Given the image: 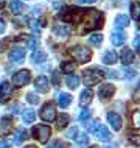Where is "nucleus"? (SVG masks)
Returning a JSON list of instances; mask_svg holds the SVG:
<instances>
[{"label":"nucleus","mask_w":140,"mask_h":148,"mask_svg":"<svg viewBox=\"0 0 140 148\" xmlns=\"http://www.w3.org/2000/svg\"><path fill=\"white\" fill-rule=\"evenodd\" d=\"M83 19H84V23H83V25H84V30H87V31L98 28V27L103 23V16H101V13H98L97 10L84 11Z\"/></svg>","instance_id":"1"},{"label":"nucleus","mask_w":140,"mask_h":148,"mask_svg":"<svg viewBox=\"0 0 140 148\" xmlns=\"http://www.w3.org/2000/svg\"><path fill=\"white\" fill-rule=\"evenodd\" d=\"M84 83H86V86H94L97 84V83H100V79L103 78V72L98 70V69H87L84 70Z\"/></svg>","instance_id":"2"},{"label":"nucleus","mask_w":140,"mask_h":148,"mask_svg":"<svg viewBox=\"0 0 140 148\" xmlns=\"http://www.w3.org/2000/svg\"><path fill=\"white\" fill-rule=\"evenodd\" d=\"M70 53H72V56L76 59L78 62H87V61L90 59V56H92L90 50L87 49V47H84V45H76V47H73Z\"/></svg>","instance_id":"3"},{"label":"nucleus","mask_w":140,"mask_h":148,"mask_svg":"<svg viewBox=\"0 0 140 148\" xmlns=\"http://www.w3.org/2000/svg\"><path fill=\"white\" fill-rule=\"evenodd\" d=\"M50 134H51V130H50V126H47V125H38V126H34V130H33V136L41 143H47V140L50 139Z\"/></svg>","instance_id":"4"},{"label":"nucleus","mask_w":140,"mask_h":148,"mask_svg":"<svg viewBox=\"0 0 140 148\" xmlns=\"http://www.w3.org/2000/svg\"><path fill=\"white\" fill-rule=\"evenodd\" d=\"M30 79H31V72L30 70H19L17 73H14V77H13V84L16 87H22V86H25L30 83Z\"/></svg>","instance_id":"5"},{"label":"nucleus","mask_w":140,"mask_h":148,"mask_svg":"<svg viewBox=\"0 0 140 148\" xmlns=\"http://www.w3.org/2000/svg\"><path fill=\"white\" fill-rule=\"evenodd\" d=\"M42 120H45V122H51V120H55L56 117V108L53 103H45V105L42 106L41 112H39Z\"/></svg>","instance_id":"6"},{"label":"nucleus","mask_w":140,"mask_h":148,"mask_svg":"<svg viewBox=\"0 0 140 148\" xmlns=\"http://www.w3.org/2000/svg\"><path fill=\"white\" fill-rule=\"evenodd\" d=\"M11 94H13V89H11V84L8 81H3L0 84V103H5L10 100Z\"/></svg>","instance_id":"7"},{"label":"nucleus","mask_w":140,"mask_h":148,"mask_svg":"<svg viewBox=\"0 0 140 148\" xmlns=\"http://www.w3.org/2000/svg\"><path fill=\"white\" fill-rule=\"evenodd\" d=\"M114 92H115V87L112 84H103L98 89V97H100V100H107L109 97L114 95Z\"/></svg>","instance_id":"8"},{"label":"nucleus","mask_w":140,"mask_h":148,"mask_svg":"<svg viewBox=\"0 0 140 148\" xmlns=\"http://www.w3.org/2000/svg\"><path fill=\"white\" fill-rule=\"evenodd\" d=\"M125 41H126V34L123 33L120 28H117L115 31H112V33H111V42H112V45H122Z\"/></svg>","instance_id":"9"},{"label":"nucleus","mask_w":140,"mask_h":148,"mask_svg":"<svg viewBox=\"0 0 140 148\" xmlns=\"http://www.w3.org/2000/svg\"><path fill=\"white\" fill-rule=\"evenodd\" d=\"M13 131V120L8 119V117H3L0 119V134L2 136H6Z\"/></svg>","instance_id":"10"},{"label":"nucleus","mask_w":140,"mask_h":148,"mask_svg":"<svg viewBox=\"0 0 140 148\" xmlns=\"http://www.w3.org/2000/svg\"><path fill=\"white\" fill-rule=\"evenodd\" d=\"M23 58H25V50L20 49V47H16L10 51V61L13 62H22Z\"/></svg>","instance_id":"11"},{"label":"nucleus","mask_w":140,"mask_h":148,"mask_svg":"<svg viewBox=\"0 0 140 148\" xmlns=\"http://www.w3.org/2000/svg\"><path fill=\"white\" fill-rule=\"evenodd\" d=\"M107 122L111 123L112 130H115V131H118L120 128H122V117H120L118 114H115V112L107 114Z\"/></svg>","instance_id":"12"},{"label":"nucleus","mask_w":140,"mask_h":148,"mask_svg":"<svg viewBox=\"0 0 140 148\" xmlns=\"http://www.w3.org/2000/svg\"><path fill=\"white\" fill-rule=\"evenodd\" d=\"M34 86H36V89H38L39 92L45 94V92L48 90V86H50L48 78H47V77H38V79L34 81Z\"/></svg>","instance_id":"13"},{"label":"nucleus","mask_w":140,"mask_h":148,"mask_svg":"<svg viewBox=\"0 0 140 148\" xmlns=\"http://www.w3.org/2000/svg\"><path fill=\"white\" fill-rule=\"evenodd\" d=\"M95 136L100 139V140H104V142H107L111 139V133H109V130H107L106 126H103L101 123H100V126L95 130Z\"/></svg>","instance_id":"14"},{"label":"nucleus","mask_w":140,"mask_h":148,"mask_svg":"<svg viewBox=\"0 0 140 148\" xmlns=\"http://www.w3.org/2000/svg\"><path fill=\"white\" fill-rule=\"evenodd\" d=\"M31 61H33L34 64H42L47 61V53L42 50H36L33 55H31Z\"/></svg>","instance_id":"15"},{"label":"nucleus","mask_w":140,"mask_h":148,"mask_svg":"<svg viewBox=\"0 0 140 148\" xmlns=\"http://www.w3.org/2000/svg\"><path fill=\"white\" fill-rule=\"evenodd\" d=\"M72 103V95L69 94H59L58 95V105L62 108V109H66V108H69Z\"/></svg>","instance_id":"16"},{"label":"nucleus","mask_w":140,"mask_h":148,"mask_svg":"<svg viewBox=\"0 0 140 148\" xmlns=\"http://www.w3.org/2000/svg\"><path fill=\"white\" fill-rule=\"evenodd\" d=\"M132 61H134V51L129 50V49L122 50V62L125 64V66H128V64H131Z\"/></svg>","instance_id":"17"},{"label":"nucleus","mask_w":140,"mask_h":148,"mask_svg":"<svg viewBox=\"0 0 140 148\" xmlns=\"http://www.w3.org/2000/svg\"><path fill=\"white\" fill-rule=\"evenodd\" d=\"M129 25V17L128 16H125V14H118L117 17H115V27L117 28H125V27H128Z\"/></svg>","instance_id":"18"},{"label":"nucleus","mask_w":140,"mask_h":148,"mask_svg":"<svg viewBox=\"0 0 140 148\" xmlns=\"http://www.w3.org/2000/svg\"><path fill=\"white\" fill-rule=\"evenodd\" d=\"M92 97H94L92 90H90V89H86V90L81 94V97H79V105H81V106H87V105L92 101Z\"/></svg>","instance_id":"19"},{"label":"nucleus","mask_w":140,"mask_h":148,"mask_svg":"<svg viewBox=\"0 0 140 148\" xmlns=\"http://www.w3.org/2000/svg\"><path fill=\"white\" fill-rule=\"evenodd\" d=\"M117 59H118V56H117V53H115V51H106L104 56H103V62L107 64V66H111V64L117 62Z\"/></svg>","instance_id":"20"},{"label":"nucleus","mask_w":140,"mask_h":148,"mask_svg":"<svg viewBox=\"0 0 140 148\" xmlns=\"http://www.w3.org/2000/svg\"><path fill=\"white\" fill-rule=\"evenodd\" d=\"M55 33L59 36V38H67V36L70 34V27L67 25H58L55 27Z\"/></svg>","instance_id":"21"},{"label":"nucleus","mask_w":140,"mask_h":148,"mask_svg":"<svg viewBox=\"0 0 140 148\" xmlns=\"http://www.w3.org/2000/svg\"><path fill=\"white\" fill-rule=\"evenodd\" d=\"M70 122V117L67 114H61L58 119H56V126L58 128H66Z\"/></svg>","instance_id":"22"},{"label":"nucleus","mask_w":140,"mask_h":148,"mask_svg":"<svg viewBox=\"0 0 140 148\" xmlns=\"http://www.w3.org/2000/svg\"><path fill=\"white\" fill-rule=\"evenodd\" d=\"M66 84L70 87V89H76V87L79 86V77H76V75H72V77H67L66 79Z\"/></svg>","instance_id":"23"},{"label":"nucleus","mask_w":140,"mask_h":148,"mask_svg":"<svg viewBox=\"0 0 140 148\" xmlns=\"http://www.w3.org/2000/svg\"><path fill=\"white\" fill-rule=\"evenodd\" d=\"M76 143H78L79 147L86 148L87 143H89V136H87L86 133H79V134H76Z\"/></svg>","instance_id":"24"},{"label":"nucleus","mask_w":140,"mask_h":148,"mask_svg":"<svg viewBox=\"0 0 140 148\" xmlns=\"http://www.w3.org/2000/svg\"><path fill=\"white\" fill-rule=\"evenodd\" d=\"M23 139H27V131L23 128H20V130H17V133L14 136V143L16 145H20L23 142Z\"/></svg>","instance_id":"25"},{"label":"nucleus","mask_w":140,"mask_h":148,"mask_svg":"<svg viewBox=\"0 0 140 148\" xmlns=\"http://www.w3.org/2000/svg\"><path fill=\"white\" fill-rule=\"evenodd\" d=\"M11 11H13L14 14H20L23 11V3L20 0H13V2H11Z\"/></svg>","instance_id":"26"},{"label":"nucleus","mask_w":140,"mask_h":148,"mask_svg":"<svg viewBox=\"0 0 140 148\" xmlns=\"http://www.w3.org/2000/svg\"><path fill=\"white\" fill-rule=\"evenodd\" d=\"M131 16H132L135 21H139V19H140V3L139 2H132V3H131Z\"/></svg>","instance_id":"27"},{"label":"nucleus","mask_w":140,"mask_h":148,"mask_svg":"<svg viewBox=\"0 0 140 148\" xmlns=\"http://www.w3.org/2000/svg\"><path fill=\"white\" fill-rule=\"evenodd\" d=\"M23 122L25 123H33L34 122V119H36V112L33 109H27L25 112H23Z\"/></svg>","instance_id":"28"},{"label":"nucleus","mask_w":140,"mask_h":148,"mask_svg":"<svg viewBox=\"0 0 140 148\" xmlns=\"http://www.w3.org/2000/svg\"><path fill=\"white\" fill-rule=\"evenodd\" d=\"M89 42L94 47H100V45H101V42H103V36L101 34H92L89 38Z\"/></svg>","instance_id":"29"},{"label":"nucleus","mask_w":140,"mask_h":148,"mask_svg":"<svg viewBox=\"0 0 140 148\" xmlns=\"http://www.w3.org/2000/svg\"><path fill=\"white\" fill-rule=\"evenodd\" d=\"M75 69H76V64L75 62H64V64H61V70L66 72V73H70V72H73Z\"/></svg>","instance_id":"30"},{"label":"nucleus","mask_w":140,"mask_h":148,"mask_svg":"<svg viewBox=\"0 0 140 148\" xmlns=\"http://www.w3.org/2000/svg\"><path fill=\"white\" fill-rule=\"evenodd\" d=\"M27 101L31 103V105H38V103H39V97L36 94H33V92H30V94H27Z\"/></svg>","instance_id":"31"},{"label":"nucleus","mask_w":140,"mask_h":148,"mask_svg":"<svg viewBox=\"0 0 140 148\" xmlns=\"http://www.w3.org/2000/svg\"><path fill=\"white\" fill-rule=\"evenodd\" d=\"M89 117H90V111L89 109H84V111H81L78 120H79V122H86V120H89Z\"/></svg>","instance_id":"32"},{"label":"nucleus","mask_w":140,"mask_h":148,"mask_svg":"<svg viewBox=\"0 0 140 148\" xmlns=\"http://www.w3.org/2000/svg\"><path fill=\"white\" fill-rule=\"evenodd\" d=\"M132 123L135 128H140V111H135L132 114Z\"/></svg>","instance_id":"33"},{"label":"nucleus","mask_w":140,"mask_h":148,"mask_svg":"<svg viewBox=\"0 0 140 148\" xmlns=\"http://www.w3.org/2000/svg\"><path fill=\"white\" fill-rule=\"evenodd\" d=\"M47 148H67V145L62 140H55V142H51Z\"/></svg>","instance_id":"34"},{"label":"nucleus","mask_w":140,"mask_h":148,"mask_svg":"<svg viewBox=\"0 0 140 148\" xmlns=\"http://www.w3.org/2000/svg\"><path fill=\"white\" fill-rule=\"evenodd\" d=\"M100 126V120H92V122L89 123V126H87V130L90 131V133H95V130Z\"/></svg>","instance_id":"35"},{"label":"nucleus","mask_w":140,"mask_h":148,"mask_svg":"<svg viewBox=\"0 0 140 148\" xmlns=\"http://www.w3.org/2000/svg\"><path fill=\"white\" fill-rule=\"evenodd\" d=\"M129 140H131V143H134V145H139V147H140V136L129 134Z\"/></svg>","instance_id":"36"},{"label":"nucleus","mask_w":140,"mask_h":148,"mask_svg":"<svg viewBox=\"0 0 140 148\" xmlns=\"http://www.w3.org/2000/svg\"><path fill=\"white\" fill-rule=\"evenodd\" d=\"M132 45H134V49L137 50V51H140V36H135V38H134Z\"/></svg>","instance_id":"37"},{"label":"nucleus","mask_w":140,"mask_h":148,"mask_svg":"<svg viewBox=\"0 0 140 148\" xmlns=\"http://www.w3.org/2000/svg\"><path fill=\"white\" fill-rule=\"evenodd\" d=\"M76 134H78V128L76 126H73L70 131H67V137H75Z\"/></svg>","instance_id":"38"},{"label":"nucleus","mask_w":140,"mask_h":148,"mask_svg":"<svg viewBox=\"0 0 140 148\" xmlns=\"http://www.w3.org/2000/svg\"><path fill=\"white\" fill-rule=\"evenodd\" d=\"M125 75H126L128 79H132L135 77V72L134 70H129V69H125Z\"/></svg>","instance_id":"39"},{"label":"nucleus","mask_w":140,"mask_h":148,"mask_svg":"<svg viewBox=\"0 0 140 148\" xmlns=\"http://www.w3.org/2000/svg\"><path fill=\"white\" fill-rule=\"evenodd\" d=\"M0 148H13V145H11V142H8V140H0Z\"/></svg>","instance_id":"40"},{"label":"nucleus","mask_w":140,"mask_h":148,"mask_svg":"<svg viewBox=\"0 0 140 148\" xmlns=\"http://www.w3.org/2000/svg\"><path fill=\"white\" fill-rule=\"evenodd\" d=\"M53 84H58L59 83V72H53Z\"/></svg>","instance_id":"41"},{"label":"nucleus","mask_w":140,"mask_h":148,"mask_svg":"<svg viewBox=\"0 0 140 148\" xmlns=\"http://www.w3.org/2000/svg\"><path fill=\"white\" fill-rule=\"evenodd\" d=\"M134 100L135 101H140V84H139L137 90H135V94H134Z\"/></svg>","instance_id":"42"},{"label":"nucleus","mask_w":140,"mask_h":148,"mask_svg":"<svg viewBox=\"0 0 140 148\" xmlns=\"http://www.w3.org/2000/svg\"><path fill=\"white\" fill-rule=\"evenodd\" d=\"M5 28H6V27H5V22L0 19V33H3V31H5Z\"/></svg>","instance_id":"43"},{"label":"nucleus","mask_w":140,"mask_h":148,"mask_svg":"<svg viewBox=\"0 0 140 148\" xmlns=\"http://www.w3.org/2000/svg\"><path fill=\"white\" fill-rule=\"evenodd\" d=\"M81 3H95L97 0H79Z\"/></svg>","instance_id":"44"},{"label":"nucleus","mask_w":140,"mask_h":148,"mask_svg":"<svg viewBox=\"0 0 140 148\" xmlns=\"http://www.w3.org/2000/svg\"><path fill=\"white\" fill-rule=\"evenodd\" d=\"M20 109H22V106H20V105H17V106H16L14 109H13V112H19Z\"/></svg>","instance_id":"45"},{"label":"nucleus","mask_w":140,"mask_h":148,"mask_svg":"<svg viewBox=\"0 0 140 148\" xmlns=\"http://www.w3.org/2000/svg\"><path fill=\"white\" fill-rule=\"evenodd\" d=\"M3 5H5V0H0V10L3 8Z\"/></svg>","instance_id":"46"},{"label":"nucleus","mask_w":140,"mask_h":148,"mask_svg":"<svg viewBox=\"0 0 140 148\" xmlns=\"http://www.w3.org/2000/svg\"><path fill=\"white\" fill-rule=\"evenodd\" d=\"M25 148H36L34 145H28V147H25Z\"/></svg>","instance_id":"47"},{"label":"nucleus","mask_w":140,"mask_h":148,"mask_svg":"<svg viewBox=\"0 0 140 148\" xmlns=\"http://www.w3.org/2000/svg\"><path fill=\"white\" fill-rule=\"evenodd\" d=\"M137 28L140 30V19H139V23H137Z\"/></svg>","instance_id":"48"},{"label":"nucleus","mask_w":140,"mask_h":148,"mask_svg":"<svg viewBox=\"0 0 140 148\" xmlns=\"http://www.w3.org/2000/svg\"><path fill=\"white\" fill-rule=\"evenodd\" d=\"M89 148H100V147H97V145H92V147H89Z\"/></svg>","instance_id":"49"}]
</instances>
